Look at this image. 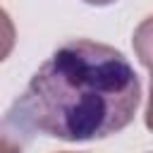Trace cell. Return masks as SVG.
I'll return each mask as SVG.
<instances>
[{
    "label": "cell",
    "mask_w": 153,
    "mask_h": 153,
    "mask_svg": "<svg viewBox=\"0 0 153 153\" xmlns=\"http://www.w3.org/2000/svg\"><path fill=\"white\" fill-rule=\"evenodd\" d=\"M131 48H134L139 62H141V65L151 72V76H153V14H148L146 19H141V24L134 29Z\"/></svg>",
    "instance_id": "7a4b0ae2"
},
{
    "label": "cell",
    "mask_w": 153,
    "mask_h": 153,
    "mask_svg": "<svg viewBox=\"0 0 153 153\" xmlns=\"http://www.w3.org/2000/svg\"><path fill=\"white\" fill-rule=\"evenodd\" d=\"M141 103V79L112 45L91 38L62 43L7 110L12 134L67 143L100 141L127 129Z\"/></svg>",
    "instance_id": "6da1fadb"
},
{
    "label": "cell",
    "mask_w": 153,
    "mask_h": 153,
    "mask_svg": "<svg viewBox=\"0 0 153 153\" xmlns=\"http://www.w3.org/2000/svg\"><path fill=\"white\" fill-rule=\"evenodd\" d=\"M81 2H86V5H91V7H108V5H112V2H117V0H81Z\"/></svg>",
    "instance_id": "8992f818"
},
{
    "label": "cell",
    "mask_w": 153,
    "mask_h": 153,
    "mask_svg": "<svg viewBox=\"0 0 153 153\" xmlns=\"http://www.w3.org/2000/svg\"><path fill=\"white\" fill-rule=\"evenodd\" d=\"M22 148H24V141H19V136H14L7 127L0 124V153H12Z\"/></svg>",
    "instance_id": "277c9868"
},
{
    "label": "cell",
    "mask_w": 153,
    "mask_h": 153,
    "mask_svg": "<svg viewBox=\"0 0 153 153\" xmlns=\"http://www.w3.org/2000/svg\"><path fill=\"white\" fill-rule=\"evenodd\" d=\"M143 122H146V129H148V131H153V76H151V91H148V103H146Z\"/></svg>",
    "instance_id": "5b68a950"
},
{
    "label": "cell",
    "mask_w": 153,
    "mask_h": 153,
    "mask_svg": "<svg viewBox=\"0 0 153 153\" xmlns=\"http://www.w3.org/2000/svg\"><path fill=\"white\" fill-rule=\"evenodd\" d=\"M17 45V29L7 10L0 5V62H5Z\"/></svg>",
    "instance_id": "3957f363"
}]
</instances>
